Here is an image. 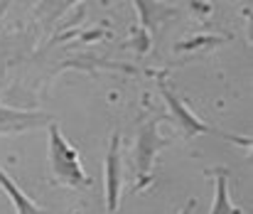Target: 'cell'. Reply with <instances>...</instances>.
<instances>
[{
    "label": "cell",
    "instance_id": "2",
    "mask_svg": "<svg viewBox=\"0 0 253 214\" xmlns=\"http://www.w3.org/2000/svg\"><path fill=\"white\" fill-rule=\"evenodd\" d=\"M168 145V138L160 141L158 136V118H150L140 133H138V143H135V175H138V185L133 187V192L148 187L153 182L150 177V170H153V162H155V155L160 153V148Z\"/></svg>",
    "mask_w": 253,
    "mask_h": 214
},
{
    "label": "cell",
    "instance_id": "7",
    "mask_svg": "<svg viewBox=\"0 0 253 214\" xmlns=\"http://www.w3.org/2000/svg\"><path fill=\"white\" fill-rule=\"evenodd\" d=\"M209 175H214L216 180V187H214V205H211V212L209 214H244L239 207L231 205L229 200V170L226 167H214L209 170Z\"/></svg>",
    "mask_w": 253,
    "mask_h": 214
},
{
    "label": "cell",
    "instance_id": "4",
    "mask_svg": "<svg viewBox=\"0 0 253 214\" xmlns=\"http://www.w3.org/2000/svg\"><path fill=\"white\" fill-rule=\"evenodd\" d=\"M158 89H160V94H163L168 108L172 111V116L177 118V123H179V128H182V136H184L187 141L194 138V136H199V133H209V131H211L209 123H204L199 116H194V113L179 101V96H174V94L169 91V86L163 79H158Z\"/></svg>",
    "mask_w": 253,
    "mask_h": 214
},
{
    "label": "cell",
    "instance_id": "8",
    "mask_svg": "<svg viewBox=\"0 0 253 214\" xmlns=\"http://www.w3.org/2000/svg\"><path fill=\"white\" fill-rule=\"evenodd\" d=\"M77 2H82V0H42V2L37 5V15L44 17V22H54V20H59L69 7H74Z\"/></svg>",
    "mask_w": 253,
    "mask_h": 214
},
{
    "label": "cell",
    "instance_id": "3",
    "mask_svg": "<svg viewBox=\"0 0 253 214\" xmlns=\"http://www.w3.org/2000/svg\"><path fill=\"white\" fill-rule=\"evenodd\" d=\"M106 214H118L121 185H123V162H121V136L113 133L106 153Z\"/></svg>",
    "mask_w": 253,
    "mask_h": 214
},
{
    "label": "cell",
    "instance_id": "10",
    "mask_svg": "<svg viewBox=\"0 0 253 214\" xmlns=\"http://www.w3.org/2000/svg\"><path fill=\"white\" fill-rule=\"evenodd\" d=\"M12 5V0H0V20H2V15L7 12V7Z\"/></svg>",
    "mask_w": 253,
    "mask_h": 214
},
{
    "label": "cell",
    "instance_id": "5",
    "mask_svg": "<svg viewBox=\"0 0 253 214\" xmlns=\"http://www.w3.org/2000/svg\"><path fill=\"white\" fill-rule=\"evenodd\" d=\"M49 123H52V113H44V111H17V108L0 106V136L32 131V128H42V126H49Z\"/></svg>",
    "mask_w": 253,
    "mask_h": 214
},
{
    "label": "cell",
    "instance_id": "9",
    "mask_svg": "<svg viewBox=\"0 0 253 214\" xmlns=\"http://www.w3.org/2000/svg\"><path fill=\"white\" fill-rule=\"evenodd\" d=\"M219 42V37H199V40H194V42H182V45H177V52L179 50H194V47H204V45H216Z\"/></svg>",
    "mask_w": 253,
    "mask_h": 214
},
{
    "label": "cell",
    "instance_id": "6",
    "mask_svg": "<svg viewBox=\"0 0 253 214\" xmlns=\"http://www.w3.org/2000/svg\"><path fill=\"white\" fill-rule=\"evenodd\" d=\"M0 187H2V192L10 197V202H12V207H15V214H47V210H42L37 202H32L12 180H10V175L0 167Z\"/></svg>",
    "mask_w": 253,
    "mask_h": 214
},
{
    "label": "cell",
    "instance_id": "1",
    "mask_svg": "<svg viewBox=\"0 0 253 214\" xmlns=\"http://www.w3.org/2000/svg\"><path fill=\"white\" fill-rule=\"evenodd\" d=\"M47 133H49V167H52V175L59 185L64 187H72V190H84L91 185V177L86 175L84 165L79 160V153L67 143V138L62 136L59 126L52 121L47 126Z\"/></svg>",
    "mask_w": 253,
    "mask_h": 214
}]
</instances>
